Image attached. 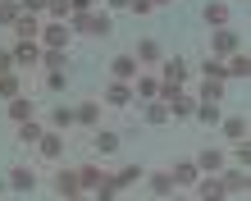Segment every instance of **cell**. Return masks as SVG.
I'll return each instance as SVG.
<instances>
[{"label":"cell","mask_w":251,"mask_h":201,"mask_svg":"<svg viewBox=\"0 0 251 201\" xmlns=\"http://www.w3.org/2000/svg\"><path fill=\"white\" fill-rule=\"evenodd\" d=\"M119 151V133H114V128H100L96 133V155H114Z\"/></svg>","instance_id":"obj_24"},{"label":"cell","mask_w":251,"mask_h":201,"mask_svg":"<svg viewBox=\"0 0 251 201\" xmlns=\"http://www.w3.org/2000/svg\"><path fill=\"white\" fill-rule=\"evenodd\" d=\"M5 114H9L14 124H27V119H32V114H37V105H32V100H27V96H14Z\"/></svg>","instance_id":"obj_21"},{"label":"cell","mask_w":251,"mask_h":201,"mask_svg":"<svg viewBox=\"0 0 251 201\" xmlns=\"http://www.w3.org/2000/svg\"><path fill=\"white\" fill-rule=\"evenodd\" d=\"M110 5H114V9H128V0H110Z\"/></svg>","instance_id":"obj_42"},{"label":"cell","mask_w":251,"mask_h":201,"mask_svg":"<svg viewBox=\"0 0 251 201\" xmlns=\"http://www.w3.org/2000/svg\"><path fill=\"white\" fill-rule=\"evenodd\" d=\"M174 201H183V197H174Z\"/></svg>","instance_id":"obj_44"},{"label":"cell","mask_w":251,"mask_h":201,"mask_svg":"<svg viewBox=\"0 0 251 201\" xmlns=\"http://www.w3.org/2000/svg\"><path fill=\"white\" fill-rule=\"evenodd\" d=\"M210 27H228V5H205V14H201Z\"/></svg>","instance_id":"obj_29"},{"label":"cell","mask_w":251,"mask_h":201,"mask_svg":"<svg viewBox=\"0 0 251 201\" xmlns=\"http://www.w3.org/2000/svg\"><path fill=\"white\" fill-rule=\"evenodd\" d=\"M100 183H110V169H105V165H96V160L78 165V188H82V192H96Z\"/></svg>","instance_id":"obj_5"},{"label":"cell","mask_w":251,"mask_h":201,"mask_svg":"<svg viewBox=\"0 0 251 201\" xmlns=\"http://www.w3.org/2000/svg\"><path fill=\"white\" fill-rule=\"evenodd\" d=\"M142 114H146V124H169V105H165V100H151Z\"/></svg>","instance_id":"obj_32"},{"label":"cell","mask_w":251,"mask_h":201,"mask_svg":"<svg viewBox=\"0 0 251 201\" xmlns=\"http://www.w3.org/2000/svg\"><path fill=\"white\" fill-rule=\"evenodd\" d=\"M69 41H73V27L69 23H46L37 32V46L41 50H69Z\"/></svg>","instance_id":"obj_2"},{"label":"cell","mask_w":251,"mask_h":201,"mask_svg":"<svg viewBox=\"0 0 251 201\" xmlns=\"http://www.w3.org/2000/svg\"><path fill=\"white\" fill-rule=\"evenodd\" d=\"M46 124L55 128V133H64V128L73 124V110H69V105H55V110H50V119H46Z\"/></svg>","instance_id":"obj_31"},{"label":"cell","mask_w":251,"mask_h":201,"mask_svg":"<svg viewBox=\"0 0 251 201\" xmlns=\"http://www.w3.org/2000/svg\"><path fill=\"white\" fill-rule=\"evenodd\" d=\"M137 74H142V64L132 60V50H124V55H114V60H110V78L114 82H132Z\"/></svg>","instance_id":"obj_7"},{"label":"cell","mask_w":251,"mask_h":201,"mask_svg":"<svg viewBox=\"0 0 251 201\" xmlns=\"http://www.w3.org/2000/svg\"><path fill=\"white\" fill-rule=\"evenodd\" d=\"M100 105H110V110H128V105H132V82H110Z\"/></svg>","instance_id":"obj_10"},{"label":"cell","mask_w":251,"mask_h":201,"mask_svg":"<svg viewBox=\"0 0 251 201\" xmlns=\"http://www.w3.org/2000/svg\"><path fill=\"white\" fill-rule=\"evenodd\" d=\"M251 74V55L247 50H233L228 60H224V78H247Z\"/></svg>","instance_id":"obj_13"},{"label":"cell","mask_w":251,"mask_h":201,"mask_svg":"<svg viewBox=\"0 0 251 201\" xmlns=\"http://www.w3.org/2000/svg\"><path fill=\"white\" fill-rule=\"evenodd\" d=\"M142 174H146L142 165H124V169H114V174H110V183H114V188H137Z\"/></svg>","instance_id":"obj_15"},{"label":"cell","mask_w":251,"mask_h":201,"mask_svg":"<svg viewBox=\"0 0 251 201\" xmlns=\"http://www.w3.org/2000/svg\"><path fill=\"white\" fill-rule=\"evenodd\" d=\"M19 9L23 14H41V9H46V0H19Z\"/></svg>","instance_id":"obj_38"},{"label":"cell","mask_w":251,"mask_h":201,"mask_svg":"<svg viewBox=\"0 0 251 201\" xmlns=\"http://www.w3.org/2000/svg\"><path fill=\"white\" fill-rule=\"evenodd\" d=\"M192 188H197V197H201V201H219V197H224V183H219L215 174L197 178V183H192Z\"/></svg>","instance_id":"obj_19"},{"label":"cell","mask_w":251,"mask_h":201,"mask_svg":"<svg viewBox=\"0 0 251 201\" xmlns=\"http://www.w3.org/2000/svg\"><path fill=\"white\" fill-rule=\"evenodd\" d=\"M219 96H224V82L219 78H201V96L197 100H219Z\"/></svg>","instance_id":"obj_33"},{"label":"cell","mask_w":251,"mask_h":201,"mask_svg":"<svg viewBox=\"0 0 251 201\" xmlns=\"http://www.w3.org/2000/svg\"><path fill=\"white\" fill-rule=\"evenodd\" d=\"M60 201H87V192H78V197H60Z\"/></svg>","instance_id":"obj_41"},{"label":"cell","mask_w":251,"mask_h":201,"mask_svg":"<svg viewBox=\"0 0 251 201\" xmlns=\"http://www.w3.org/2000/svg\"><path fill=\"white\" fill-rule=\"evenodd\" d=\"M14 32H19V41H37L41 19H37V14H19V19H14Z\"/></svg>","instance_id":"obj_17"},{"label":"cell","mask_w":251,"mask_h":201,"mask_svg":"<svg viewBox=\"0 0 251 201\" xmlns=\"http://www.w3.org/2000/svg\"><path fill=\"white\" fill-rule=\"evenodd\" d=\"M192 165H197V174H219V169H224V151H215V147H210V151H201Z\"/></svg>","instance_id":"obj_16"},{"label":"cell","mask_w":251,"mask_h":201,"mask_svg":"<svg viewBox=\"0 0 251 201\" xmlns=\"http://www.w3.org/2000/svg\"><path fill=\"white\" fill-rule=\"evenodd\" d=\"M41 133H46V128H41L37 119H27V124H19V142H27V147H37V142H41Z\"/></svg>","instance_id":"obj_28"},{"label":"cell","mask_w":251,"mask_h":201,"mask_svg":"<svg viewBox=\"0 0 251 201\" xmlns=\"http://www.w3.org/2000/svg\"><path fill=\"white\" fill-rule=\"evenodd\" d=\"M46 14H50L55 23H64L69 14H73V5H69V0H46Z\"/></svg>","instance_id":"obj_34"},{"label":"cell","mask_w":251,"mask_h":201,"mask_svg":"<svg viewBox=\"0 0 251 201\" xmlns=\"http://www.w3.org/2000/svg\"><path fill=\"white\" fill-rule=\"evenodd\" d=\"M201 78H219V82H224V60H215V55H210V60L201 64Z\"/></svg>","instance_id":"obj_37"},{"label":"cell","mask_w":251,"mask_h":201,"mask_svg":"<svg viewBox=\"0 0 251 201\" xmlns=\"http://www.w3.org/2000/svg\"><path fill=\"white\" fill-rule=\"evenodd\" d=\"M128 9L132 14H151V0H128Z\"/></svg>","instance_id":"obj_39"},{"label":"cell","mask_w":251,"mask_h":201,"mask_svg":"<svg viewBox=\"0 0 251 201\" xmlns=\"http://www.w3.org/2000/svg\"><path fill=\"white\" fill-rule=\"evenodd\" d=\"M0 74H14V55L9 50H0Z\"/></svg>","instance_id":"obj_40"},{"label":"cell","mask_w":251,"mask_h":201,"mask_svg":"<svg viewBox=\"0 0 251 201\" xmlns=\"http://www.w3.org/2000/svg\"><path fill=\"white\" fill-rule=\"evenodd\" d=\"M233 50H238V32L233 27H215V60H224Z\"/></svg>","instance_id":"obj_14"},{"label":"cell","mask_w":251,"mask_h":201,"mask_svg":"<svg viewBox=\"0 0 251 201\" xmlns=\"http://www.w3.org/2000/svg\"><path fill=\"white\" fill-rule=\"evenodd\" d=\"M169 178H174V188H192L201 174H197V165H192V160H178V165L169 169Z\"/></svg>","instance_id":"obj_18"},{"label":"cell","mask_w":251,"mask_h":201,"mask_svg":"<svg viewBox=\"0 0 251 201\" xmlns=\"http://www.w3.org/2000/svg\"><path fill=\"white\" fill-rule=\"evenodd\" d=\"M55 192L60 197H78L82 188H78V169H60V174H55Z\"/></svg>","instance_id":"obj_22"},{"label":"cell","mask_w":251,"mask_h":201,"mask_svg":"<svg viewBox=\"0 0 251 201\" xmlns=\"http://www.w3.org/2000/svg\"><path fill=\"white\" fill-rule=\"evenodd\" d=\"M64 82H69L64 69H41V87L46 92H64Z\"/></svg>","instance_id":"obj_26"},{"label":"cell","mask_w":251,"mask_h":201,"mask_svg":"<svg viewBox=\"0 0 251 201\" xmlns=\"http://www.w3.org/2000/svg\"><path fill=\"white\" fill-rule=\"evenodd\" d=\"M73 32H78V37H92V41H105L114 32V19H110V14H96V9L73 14Z\"/></svg>","instance_id":"obj_1"},{"label":"cell","mask_w":251,"mask_h":201,"mask_svg":"<svg viewBox=\"0 0 251 201\" xmlns=\"http://www.w3.org/2000/svg\"><path fill=\"white\" fill-rule=\"evenodd\" d=\"M0 96H23V87H19V74H0Z\"/></svg>","instance_id":"obj_35"},{"label":"cell","mask_w":251,"mask_h":201,"mask_svg":"<svg viewBox=\"0 0 251 201\" xmlns=\"http://www.w3.org/2000/svg\"><path fill=\"white\" fill-rule=\"evenodd\" d=\"M155 100H165V105H169V114H174V119H187V114H192V110H197V96H187L183 87H178V92H160Z\"/></svg>","instance_id":"obj_6"},{"label":"cell","mask_w":251,"mask_h":201,"mask_svg":"<svg viewBox=\"0 0 251 201\" xmlns=\"http://www.w3.org/2000/svg\"><path fill=\"white\" fill-rule=\"evenodd\" d=\"M155 5H174V0H151V9H155Z\"/></svg>","instance_id":"obj_43"},{"label":"cell","mask_w":251,"mask_h":201,"mask_svg":"<svg viewBox=\"0 0 251 201\" xmlns=\"http://www.w3.org/2000/svg\"><path fill=\"white\" fill-rule=\"evenodd\" d=\"M187 82V60H160V92H178Z\"/></svg>","instance_id":"obj_3"},{"label":"cell","mask_w":251,"mask_h":201,"mask_svg":"<svg viewBox=\"0 0 251 201\" xmlns=\"http://www.w3.org/2000/svg\"><path fill=\"white\" fill-rule=\"evenodd\" d=\"M19 0H0V23H5V27H14V19H19Z\"/></svg>","instance_id":"obj_36"},{"label":"cell","mask_w":251,"mask_h":201,"mask_svg":"<svg viewBox=\"0 0 251 201\" xmlns=\"http://www.w3.org/2000/svg\"><path fill=\"white\" fill-rule=\"evenodd\" d=\"M146 188H151L155 197H169V192H174V178H169V169H155V174L146 178Z\"/></svg>","instance_id":"obj_25"},{"label":"cell","mask_w":251,"mask_h":201,"mask_svg":"<svg viewBox=\"0 0 251 201\" xmlns=\"http://www.w3.org/2000/svg\"><path fill=\"white\" fill-rule=\"evenodd\" d=\"M132 60H137V64H160V60H165V50H160V41L146 37V41H137V46H132Z\"/></svg>","instance_id":"obj_11"},{"label":"cell","mask_w":251,"mask_h":201,"mask_svg":"<svg viewBox=\"0 0 251 201\" xmlns=\"http://www.w3.org/2000/svg\"><path fill=\"white\" fill-rule=\"evenodd\" d=\"M192 114H197L201 124H219V119H224V114H219V105H215V100H197V110H192Z\"/></svg>","instance_id":"obj_27"},{"label":"cell","mask_w":251,"mask_h":201,"mask_svg":"<svg viewBox=\"0 0 251 201\" xmlns=\"http://www.w3.org/2000/svg\"><path fill=\"white\" fill-rule=\"evenodd\" d=\"M219 183H224V192H247V169H233V174H224V178H219Z\"/></svg>","instance_id":"obj_30"},{"label":"cell","mask_w":251,"mask_h":201,"mask_svg":"<svg viewBox=\"0 0 251 201\" xmlns=\"http://www.w3.org/2000/svg\"><path fill=\"white\" fill-rule=\"evenodd\" d=\"M219 124H224V137L233 142V147H238V142H247V119H242V114H233V119H219Z\"/></svg>","instance_id":"obj_23"},{"label":"cell","mask_w":251,"mask_h":201,"mask_svg":"<svg viewBox=\"0 0 251 201\" xmlns=\"http://www.w3.org/2000/svg\"><path fill=\"white\" fill-rule=\"evenodd\" d=\"M132 96H137V100H155V96H160V78L137 74V78H132Z\"/></svg>","instance_id":"obj_20"},{"label":"cell","mask_w":251,"mask_h":201,"mask_svg":"<svg viewBox=\"0 0 251 201\" xmlns=\"http://www.w3.org/2000/svg\"><path fill=\"white\" fill-rule=\"evenodd\" d=\"M100 119H105V105L92 96V100H82L78 110H73V124H82V128H100Z\"/></svg>","instance_id":"obj_8"},{"label":"cell","mask_w":251,"mask_h":201,"mask_svg":"<svg viewBox=\"0 0 251 201\" xmlns=\"http://www.w3.org/2000/svg\"><path fill=\"white\" fill-rule=\"evenodd\" d=\"M64 151H69V142H64L60 133H41V142H37V160L60 165V160H64Z\"/></svg>","instance_id":"obj_4"},{"label":"cell","mask_w":251,"mask_h":201,"mask_svg":"<svg viewBox=\"0 0 251 201\" xmlns=\"http://www.w3.org/2000/svg\"><path fill=\"white\" fill-rule=\"evenodd\" d=\"M9 188H14V192H32V188H37V169H32V165L9 169Z\"/></svg>","instance_id":"obj_12"},{"label":"cell","mask_w":251,"mask_h":201,"mask_svg":"<svg viewBox=\"0 0 251 201\" xmlns=\"http://www.w3.org/2000/svg\"><path fill=\"white\" fill-rule=\"evenodd\" d=\"M9 55H14V69H41V46L37 41H19Z\"/></svg>","instance_id":"obj_9"}]
</instances>
